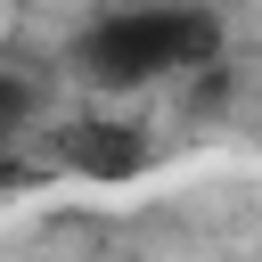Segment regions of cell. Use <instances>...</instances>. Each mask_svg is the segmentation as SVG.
Wrapping results in <instances>:
<instances>
[{
    "label": "cell",
    "instance_id": "4",
    "mask_svg": "<svg viewBox=\"0 0 262 262\" xmlns=\"http://www.w3.org/2000/svg\"><path fill=\"white\" fill-rule=\"evenodd\" d=\"M25 180H33V164H25L16 147H0V196H8V188H25Z\"/></svg>",
    "mask_w": 262,
    "mask_h": 262
},
{
    "label": "cell",
    "instance_id": "1",
    "mask_svg": "<svg viewBox=\"0 0 262 262\" xmlns=\"http://www.w3.org/2000/svg\"><path fill=\"white\" fill-rule=\"evenodd\" d=\"M221 41L229 33L205 0H106L74 25L66 74L98 98H139V90H164L180 74H213Z\"/></svg>",
    "mask_w": 262,
    "mask_h": 262
},
{
    "label": "cell",
    "instance_id": "3",
    "mask_svg": "<svg viewBox=\"0 0 262 262\" xmlns=\"http://www.w3.org/2000/svg\"><path fill=\"white\" fill-rule=\"evenodd\" d=\"M49 115V74L25 57H0V147H25Z\"/></svg>",
    "mask_w": 262,
    "mask_h": 262
},
{
    "label": "cell",
    "instance_id": "2",
    "mask_svg": "<svg viewBox=\"0 0 262 262\" xmlns=\"http://www.w3.org/2000/svg\"><path fill=\"white\" fill-rule=\"evenodd\" d=\"M147 164H156V139L139 115L98 106V115L57 123V172H74V180H139Z\"/></svg>",
    "mask_w": 262,
    "mask_h": 262
}]
</instances>
